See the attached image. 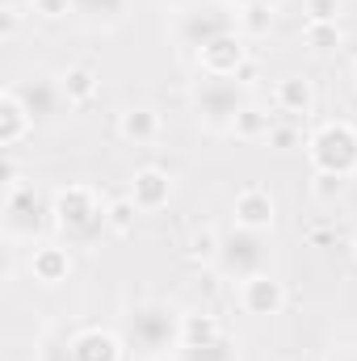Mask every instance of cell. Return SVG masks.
I'll use <instances>...</instances> for the list:
<instances>
[{
  "label": "cell",
  "mask_w": 357,
  "mask_h": 361,
  "mask_svg": "<svg viewBox=\"0 0 357 361\" xmlns=\"http://www.w3.org/2000/svg\"><path fill=\"white\" fill-rule=\"evenodd\" d=\"M181 324H185V315H177L169 302H139V307H131V315L122 324L126 349H135L143 361L181 353Z\"/></svg>",
  "instance_id": "obj_1"
},
{
  "label": "cell",
  "mask_w": 357,
  "mask_h": 361,
  "mask_svg": "<svg viewBox=\"0 0 357 361\" xmlns=\"http://www.w3.org/2000/svg\"><path fill=\"white\" fill-rule=\"evenodd\" d=\"M51 206H55V227L68 235V244H92L101 235V227H109L105 223V206H101V197H97L92 185H68V189H59Z\"/></svg>",
  "instance_id": "obj_2"
},
{
  "label": "cell",
  "mask_w": 357,
  "mask_h": 361,
  "mask_svg": "<svg viewBox=\"0 0 357 361\" xmlns=\"http://www.w3.org/2000/svg\"><path fill=\"white\" fill-rule=\"evenodd\" d=\"M244 105H248V92L236 76H206L193 89V114L206 130H231Z\"/></svg>",
  "instance_id": "obj_3"
},
{
  "label": "cell",
  "mask_w": 357,
  "mask_h": 361,
  "mask_svg": "<svg viewBox=\"0 0 357 361\" xmlns=\"http://www.w3.org/2000/svg\"><path fill=\"white\" fill-rule=\"evenodd\" d=\"M227 34H240V21H236L231 4H223V0H193L177 13L181 47L202 51V47H210V42H219Z\"/></svg>",
  "instance_id": "obj_4"
},
{
  "label": "cell",
  "mask_w": 357,
  "mask_h": 361,
  "mask_svg": "<svg viewBox=\"0 0 357 361\" xmlns=\"http://www.w3.org/2000/svg\"><path fill=\"white\" fill-rule=\"evenodd\" d=\"M311 169L315 173H332V177H353L357 173V130L349 122H324L311 143H307Z\"/></svg>",
  "instance_id": "obj_5"
},
{
  "label": "cell",
  "mask_w": 357,
  "mask_h": 361,
  "mask_svg": "<svg viewBox=\"0 0 357 361\" xmlns=\"http://www.w3.org/2000/svg\"><path fill=\"white\" fill-rule=\"evenodd\" d=\"M219 273L231 277V281H248L257 273H269V240L265 231H248V227H236L219 240Z\"/></svg>",
  "instance_id": "obj_6"
},
{
  "label": "cell",
  "mask_w": 357,
  "mask_h": 361,
  "mask_svg": "<svg viewBox=\"0 0 357 361\" xmlns=\"http://www.w3.org/2000/svg\"><path fill=\"white\" fill-rule=\"evenodd\" d=\"M47 214H55V206H47V197L30 180L8 173V189H4V231L13 240H34L42 231Z\"/></svg>",
  "instance_id": "obj_7"
},
{
  "label": "cell",
  "mask_w": 357,
  "mask_h": 361,
  "mask_svg": "<svg viewBox=\"0 0 357 361\" xmlns=\"http://www.w3.org/2000/svg\"><path fill=\"white\" fill-rule=\"evenodd\" d=\"M13 92H17V97H21V105L34 114V122L59 118L63 109H72V105H68V97H63V85H59V80H51V76H25L21 85H13Z\"/></svg>",
  "instance_id": "obj_8"
},
{
  "label": "cell",
  "mask_w": 357,
  "mask_h": 361,
  "mask_svg": "<svg viewBox=\"0 0 357 361\" xmlns=\"http://www.w3.org/2000/svg\"><path fill=\"white\" fill-rule=\"evenodd\" d=\"M240 307L248 315H277L286 307V286L273 273H257V277L240 281Z\"/></svg>",
  "instance_id": "obj_9"
},
{
  "label": "cell",
  "mask_w": 357,
  "mask_h": 361,
  "mask_svg": "<svg viewBox=\"0 0 357 361\" xmlns=\"http://www.w3.org/2000/svg\"><path fill=\"white\" fill-rule=\"evenodd\" d=\"M198 63H202V72H206V76H236V72L248 63L244 38H240V34H227V38H219V42L202 47V51H198Z\"/></svg>",
  "instance_id": "obj_10"
},
{
  "label": "cell",
  "mask_w": 357,
  "mask_h": 361,
  "mask_svg": "<svg viewBox=\"0 0 357 361\" xmlns=\"http://www.w3.org/2000/svg\"><path fill=\"white\" fill-rule=\"evenodd\" d=\"M122 341L105 328H80L68 341V361H122Z\"/></svg>",
  "instance_id": "obj_11"
},
{
  "label": "cell",
  "mask_w": 357,
  "mask_h": 361,
  "mask_svg": "<svg viewBox=\"0 0 357 361\" xmlns=\"http://www.w3.org/2000/svg\"><path fill=\"white\" fill-rule=\"evenodd\" d=\"M277 219V206H273V193L261 185H248L236 193V227H248V231H269Z\"/></svg>",
  "instance_id": "obj_12"
},
{
  "label": "cell",
  "mask_w": 357,
  "mask_h": 361,
  "mask_svg": "<svg viewBox=\"0 0 357 361\" xmlns=\"http://www.w3.org/2000/svg\"><path fill=\"white\" fill-rule=\"evenodd\" d=\"M139 210H160V206H169V197H173V180L164 169H156V164H147V169H139L135 177H131V193H126Z\"/></svg>",
  "instance_id": "obj_13"
},
{
  "label": "cell",
  "mask_w": 357,
  "mask_h": 361,
  "mask_svg": "<svg viewBox=\"0 0 357 361\" xmlns=\"http://www.w3.org/2000/svg\"><path fill=\"white\" fill-rule=\"evenodd\" d=\"M30 130H34V114L21 105V97L13 89H4L0 92V143L4 147H17Z\"/></svg>",
  "instance_id": "obj_14"
},
{
  "label": "cell",
  "mask_w": 357,
  "mask_h": 361,
  "mask_svg": "<svg viewBox=\"0 0 357 361\" xmlns=\"http://www.w3.org/2000/svg\"><path fill=\"white\" fill-rule=\"evenodd\" d=\"M30 273H34V281H42V286H59V281H68V273H72V252L59 248V244H38L34 257H30Z\"/></svg>",
  "instance_id": "obj_15"
},
{
  "label": "cell",
  "mask_w": 357,
  "mask_h": 361,
  "mask_svg": "<svg viewBox=\"0 0 357 361\" xmlns=\"http://www.w3.org/2000/svg\"><path fill=\"white\" fill-rule=\"evenodd\" d=\"M59 85H63L68 105H89L92 97L101 92V80H97V72H92L89 63H72V68L59 76Z\"/></svg>",
  "instance_id": "obj_16"
},
{
  "label": "cell",
  "mask_w": 357,
  "mask_h": 361,
  "mask_svg": "<svg viewBox=\"0 0 357 361\" xmlns=\"http://www.w3.org/2000/svg\"><path fill=\"white\" fill-rule=\"evenodd\" d=\"M118 135H122V139H131V143H152V139L160 135V114H156V109H147V105L126 109V114L118 118Z\"/></svg>",
  "instance_id": "obj_17"
},
{
  "label": "cell",
  "mask_w": 357,
  "mask_h": 361,
  "mask_svg": "<svg viewBox=\"0 0 357 361\" xmlns=\"http://www.w3.org/2000/svg\"><path fill=\"white\" fill-rule=\"evenodd\" d=\"M273 101H277L282 114H307L311 101H315V92H311V85H307L303 76H286V80H277Z\"/></svg>",
  "instance_id": "obj_18"
},
{
  "label": "cell",
  "mask_w": 357,
  "mask_h": 361,
  "mask_svg": "<svg viewBox=\"0 0 357 361\" xmlns=\"http://www.w3.org/2000/svg\"><path fill=\"white\" fill-rule=\"evenodd\" d=\"M181 361H236V341L227 332L202 341V345H181Z\"/></svg>",
  "instance_id": "obj_19"
},
{
  "label": "cell",
  "mask_w": 357,
  "mask_h": 361,
  "mask_svg": "<svg viewBox=\"0 0 357 361\" xmlns=\"http://www.w3.org/2000/svg\"><path fill=\"white\" fill-rule=\"evenodd\" d=\"M269 130H273V118H269L265 109H257L253 101L240 109V118H236V126H231L236 139H261V135L269 139Z\"/></svg>",
  "instance_id": "obj_20"
},
{
  "label": "cell",
  "mask_w": 357,
  "mask_h": 361,
  "mask_svg": "<svg viewBox=\"0 0 357 361\" xmlns=\"http://www.w3.org/2000/svg\"><path fill=\"white\" fill-rule=\"evenodd\" d=\"M223 332V324L214 319V315H185V324H181V345H202V341H210V336H219Z\"/></svg>",
  "instance_id": "obj_21"
},
{
  "label": "cell",
  "mask_w": 357,
  "mask_h": 361,
  "mask_svg": "<svg viewBox=\"0 0 357 361\" xmlns=\"http://www.w3.org/2000/svg\"><path fill=\"white\" fill-rule=\"evenodd\" d=\"M135 214H139V206H135L131 197H118V202L105 206V223H109L114 235H131V231H135Z\"/></svg>",
  "instance_id": "obj_22"
},
{
  "label": "cell",
  "mask_w": 357,
  "mask_h": 361,
  "mask_svg": "<svg viewBox=\"0 0 357 361\" xmlns=\"http://www.w3.org/2000/svg\"><path fill=\"white\" fill-rule=\"evenodd\" d=\"M236 21H240L244 34H265L269 25H273V13H269V4H240Z\"/></svg>",
  "instance_id": "obj_23"
},
{
  "label": "cell",
  "mask_w": 357,
  "mask_h": 361,
  "mask_svg": "<svg viewBox=\"0 0 357 361\" xmlns=\"http://www.w3.org/2000/svg\"><path fill=\"white\" fill-rule=\"evenodd\" d=\"M307 47L311 51H332V47H341V30H337V21H328V25H320V21H307Z\"/></svg>",
  "instance_id": "obj_24"
},
{
  "label": "cell",
  "mask_w": 357,
  "mask_h": 361,
  "mask_svg": "<svg viewBox=\"0 0 357 361\" xmlns=\"http://www.w3.org/2000/svg\"><path fill=\"white\" fill-rule=\"evenodd\" d=\"M219 240H223V235H214L210 227L193 231V235H189V257H193V261H210V265H214V261H219Z\"/></svg>",
  "instance_id": "obj_25"
},
{
  "label": "cell",
  "mask_w": 357,
  "mask_h": 361,
  "mask_svg": "<svg viewBox=\"0 0 357 361\" xmlns=\"http://www.w3.org/2000/svg\"><path fill=\"white\" fill-rule=\"evenodd\" d=\"M311 193L328 206V202H337L341 193H345V177H332V173H315L311 177Z\"/></svg>",
  "instance_id": "obj_26"
},
{
  "label": "cell",
  "mask_w": 357,
  "mask_h": 361,
  "mask_svg": "<svg viewBox=\"0 0 357 361\" xmlns=\"http://www.w3.org/2000/svg\"><path fill=\"white\" fill-rule=\"evenodd\" d=\"M76 13H89V17H118L126 8V0H72Z\"/></svg>",
  "instance_id": "obj_27"
},
{
  "label": "cell",
  "mask_w": 357,
  "mask_h": 361,
  "mask_svg": "<svg viewBox=\"0 0 357 361\" xmlns=\"http://www.w3.org/2000/svg\"><path fill=\"white\" fill-rule=\"evenodd\" d=\"M337 17H341V0H307V21L328 25V21H337Z\"/></svg>",
  "instance_id": "obj_28"
},
{
  "label": "cell",
  "mask_w": 357,
  "mask_h": 361,
  "mask_svg": "<svg viewBox=\"0 0 357 361\" xmlns=\"http://www.w3.org/2000/svg\"><path fill=\"white\" fill-rule=\"evenodd\" d=\"M34 4V13H42V17H63L68 8H76L72 0H30Z\"/></svg>",
  "instance_id": "obj_29"
},
{
  "label": "cell",
  "mask_w": 357,
  "mask_h": 361,
  "mask_svg": "<svg viewBox=\"0 0 357 361\" xmlns=\"http://www.w3.org/2000/svg\"><path fill=\"white\" fill-rule=\"evenodd\" d=\"M269 143H273V147H294V143H298V130H294V126H273V130H269Z\"/></svg>",
  "instance_id": "obj_30"
},
{
  "label": "cell",
  "mask_w": 357,
  "mask_h": 361,
  "mask_svg": "<svg viewBox=\"0 0 357 361\" xmlns=\"http://www.w3.org/2000/svg\"><path fill=\"white\" fill-rule=\"evenodd\" d=\"M328 361H357V353L353 349H345V353H337V357H328Z\"/></svg>",
  "instance_id": "obj_31"
},
{
  "label": "cell",
  "mask_w": 357,
  "mask_h": 361,
  "mask_svg": "<svg viewBox=\"0 0 357 361\" xmlns=\"http://www.w3.org/2000/svg\"><path fill=\"white\" fill-rule=\"evenodd\" d=\"M240 4H269V8H273L277 0H240Z\"/></svg>",
  "instance_id": "obj_32"
},
{
  "label": "cell",
  "mask_w": 357,
  "mask_h": 361,
  "mask_svg": "<svg viewBox=\"0 0 357 361\" xmlns=\"http://www.w3.org/2000/svg\"><path fill=\"white\" fill-rule=\"evenodd\" d=\"M353 257H357V231H353Z\"/></svg>",
  "instance_id": "obj_33"
},
{
  "label": "cell",
  "mask_w": 357,
  "mask_h": 361,
  "mask_svg": "<svg viewBox=\"0 0 357 361\" xmlns=\"http://www.w3.org/2000/svg\"><path fill=\"white\" fill-rule=\"evenodd\" d=\"M353 85H357V63H353Z\"/></svg>",
  "instance_id": "obj_34"
}]
</instances>
